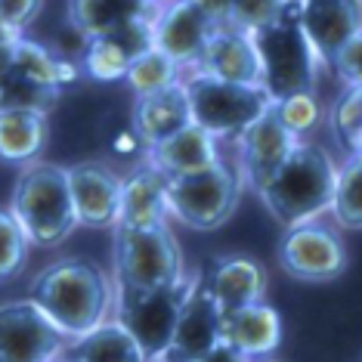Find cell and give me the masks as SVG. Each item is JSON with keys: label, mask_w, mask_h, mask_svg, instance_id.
<instances>
[{"label": "cell", "mask_w": 362, "mask_h": 362, "mask_svg": "<svg viewBox=\"0 0 362 362\" xmlns=\"http://www.w3.org/2000/svg\"><path fill=\"white\" fill-rule=\"evenodd\" d=\"M28 298L59 325L69 341H75L112 319L115 279L96 260L62 257L35 276Z\"/></svg>", "instance_id": "cell-1"}, {"label": "cell", "mask_w": 362, "mask_h": 362, "mask_svg": "<svg viewBox=\"0 0 362 362\" xmlns=\"http://www.w3.org/2000/svg\"><path fill=\"white\" fill-rule=\"evenodd\" d=\"M337 164L319 143L300 139L282 168L257 189V199L279 226L291 229L310 220H322L332 211Z\"/></svg>", "instance_id": "cell-2"}, {"label": "cell", "mask_w": 362, "mask_h": 362, "mask_svg": "<svg viewBox=\"0 0 362 362\" xmlns=\"http://www.w3.org/2000/svg\"><path fill=\"white\" fill-rule=\"evenodd\" d=\"M10 211L35 248H56L81 226L71 202L69 170L44 158L19 170Z\"/></svg>", "instance_id": "cell-3"}, {"label": "cell", "mask_w": 362, "mask_h": 362, "mask_svg": "<svg viewBox=\"0 0 362 362\" xmlns=\"http://www.w3.org/2000/svg\"><path fill=\"white\" fill-rule=\"evenodd\" d=\"M251 37L260 56L263 90L269 93V100L276 103L291 93H316V81L325 62L319 59L316 47L300 28L298 0H291L285 13L269 25L251 31Z\"/></svg>", "instance_id": "cell-4"}, {"label": "cell", "mask_w": 362, "mask_h": 362, "mask_svg": "<svg viewBox=\"0 0 362 362\" xmlns=\"http://www.w3.org/2000/svg\"><path fill=\"white\" fill-rule=\"evenodd\" d=\"M112 267L115 288H124V291H149V288L174 285L189 276L183 248L168 223H118L112 229Z\"/></svg>", "instance_id": "cell-5"}, {"label": "cell", "mask_w": 362, "mask_h": 362, "mask_svg": "<svg viewBox=\"0 0 362 362\" xmlns=\"http://www.w3.org/2000/svg\"><path fill=\"white\" fill-rule=\"evenodd\" d=\"M245 180L235 164L217 161L204 170L168 180V211L177 223L199 233L223 226L242 202Z\"/></svg>", "instance_id": "cell-6"}, {"label": "cell", "mask_w": 362, "mask_h": 362, "mask_svg": "<svg viewBox=\"0 0 362 362\" xmlns=\"http://www.w3.org/2000/svg\"><path fill=\"white\" fill-rule=\"evenodd\" d=\"M183 87L192 109V124L217 139H238L263 112L273 105L263 87L229 84V81L208 78L202 71H186Z\"/></svg>", "instance_id": "cell-7"}, {"label": "cell", "mask_w": 362, "mask_h": 362, "mask_svg": "<svg viewBox=\"0 0 362 362\" xmlns=\"http://www.w3.org/2000/svg\"><path fill=\"white\" fill-rule=\"evenodd\" d=\"M189 288H192V276L180 279L174 285L149 288V291L115 288L112 319H118L136 337V344L143 347L149 362L158 359L164 347L170 344V337H174V328H177L180 313H183Z\"/></svg>", "instance_id": "cell-8"}, {"label": "cell", "mask_w": 362, "mask_h": 362, "mask_svg": "<svg viewBox=\"0 0 362 362\" xmlns=\"http://www.w3.org/2000/svg\"><path fill=\"white\" fill-rule=\"evenodd\" d=\"M347 245L334 226L322 220L285 229L279 242V267L294 282H334L347 269Z\"/></svg>", "instance_id": "cell-9"}, {"label": "cell", "mask_w": 362, "mask_h": 362, "mask_svg": "<svg viewBox=\"0 0 362 362\" xmlns=\"http://www.w3.org/2000/svg\"><path fill=\"white\" fill-rule=\"evenodd\" d=\"M69 337L31 298L0 303V362H59Z\"/></svg>", "instance_id": "cell-10"}, {"label": "cell", "mask_w": 362, "mask_h": 362, "mask_svg": "<svg viewBox=\"0 0 362 362\" xmlns=\"http://www.w3.org/2000/svg\"><path fill=\"white\" fill-rule=\"evenodd\" d=\"M223 341V310L204 285V276H192V288L186 294L183 313L177 319L174 337L155 362H199L202 356Z\"/></svg>", "instance_id": "cell-11"}, {"label": "cell", "mask_w": 362, "mask_h": 362, "mask_svg": "<svg viewBox=\"0 0 362 362\" xmlns=\"http://www.w3.org/2000/svg\"><path fill=\"white\" fill-rule=\"evenodd\" d=\"M220 25L189 0H170L152 16V47L170 56L183 71L199 65L204 47Z\"/></svg>", "instance_id": "cell-12"}, {"label": "cell", "mask_w": 362, "mask_h": 362, "mask_svg": "<svg viewBox=\"0 0 362 362\" xmlns=\"http://www.w3.org/2000/svg\"><path fill=\"white\" fill-rule=\"evenodd\" d=\"M300 136H294L276 115V105H269L254 124L235 139L238 152V174H242L245 186H251L254 192L267 183L269 177L282 168V161L298 149Z\"/></svg>", "instance_id": "cell-13"}, {"label": "cell", "mask_w": 362, "mask_h": 362, "mask_svg": "<svg viewBox=\"0 0 362 362\" xmlns=\"http://www.w3.org/2000/svg\"><path fill=\"white\" fill-rule=\"evenodd\" d=\"M69 170L71 202H75L78 223L87 229H112L121 223V189L124 177L115 174L109 164L78 161Z\"/></svg>", "instance_id": "cell-14"}, {"label": "cell", "mask_w": 362, "mask_h": 362, "mask_svg": "<svg viewBox=\"0 0 362 362\" xmlns=\"http://www.w3.org/2000/svg\"><path fill=\"white\" fill-rule=\"evenodd\" d=\"M146 50H152V19H136L109 35L90 37L87 50L81 56V69L90 81L115 84V81L127 78V69Z\"/></svg>", "instance_id": "cell-15"}, {"label": "cell", "mask_w": 362, "mask_h": 362, "mask_svg": "<svg viewBox=\"0 0 362 362\" xmlns=\"http://www.w3.org/2000/svg\"><path fill=\"white\" fill-rule=\"evenodd\" d=\"M298 19L319 59L332 65L337 50L362 35V0H298Z\"/></svg>", "instance_id": "cell-16"}, {"label": "cell", "mask_w": 362, "mask_h": 362, "mask_svg": "<svg viewBox=\"0 0 362 362\" xmlns=\"http://www.w3.org/2000/svg\"><path fill=\"white\" fill-rule=\"evenodd\" d=\"M192 71H202L208 78L229 81V84L263 87L260 56L254 47V37L235 25H220L204 47L199 65Z\"/></svg>", "instance_id": "cell-17"}, {"label": "cell", "mask_w": 362, "mask_h": 362, "mask_svg": "<svg viewBox=\"0 0 362 362\" xmlns=\"http://www.w3.org/2000/svg\"><path fill=\"white\" fill-rule=\"evenodd\" d=\"M204 285H208L220 310L233 313L267 298L269 279L263 263L245 257V254H229V257L214 260L211 273L204 276Z\"/></svg>", "instance_id": "cell-18"}, {"label": "cell", "mask_w": 362, "mask_h": 362, "mask_svg": "<svg viewBox=\"0 0 362 362\" xmlns=\"http://www.w3.org/2000/svg\"><path fill=\"white\" fill-rule=\"evenodd\" d=\"M130 124H134V134L146 149L192 124V109H189L183 81L168 90H158V93L136 96L134 112H130Z\"/></svg>", "instance_id": "cell-19"}, {"label": "cell", "mask_w": 362, "mask_h": 362, "mask_svg": "<svg viewBox=\"0 0 362 362\" xmlns=\"http://www.w3.org/2000/svg\"><path fill=\"white\" fill-rule=\"evenodd\" d=\"M223 341L251 359H267L282 347V316L267 300L223 313Z\"/></svg>", "instance_id": "cell-20"}, {"label": "cell", "mask_w": 362, "mask_h": 362, "mask_svg": "<svg viewBox=\"0 0 362 362\" xmlns=\"http://www.w3.org/2000/svg\"><path fill=\"white\" fill-rule=\"evenodd\" d=\"M146 161H149L152 168H158L161 174L170 180V177L204 170L223 158H220L217 139H214L208 130H202L199 124H189L183 130H177L174 136L149 146V149H146Z\"/></svg>", "instance_id": "cell-21"}, {"label": "cell", "mask_w": 362, "mask_h": 362, "mask_svg": "<svg viewBox=\"0 0 362 362\" xmlns=\"http://www.w3.org/2000/svg\"><path fill=\"white\" fill-rule=\"evenodd\" d=\"M168 177L149 161L136 164L130 174H124L121 189V223L127 226H152L168 223Z\"/></svg>", "instance_id": "cell-22"}, {"label": "cell", "mask_w": 362, "mask_h": 362, "mask_svg": "<svg viewBox=\"0 0 362 362\" xmlns=\"http://www.w3.org/2000/svg\"><path fill=\"white\" fill-rule=\"evenodd\" d=\"M152 16L155 6L149 0H69V25L87 40Z\"/></svg>", "instance_id": "cell-23"}, {"label": "cell", "mask_w": 362, "mask_h": 362, "mask_svg": "<svg viewBox=\"0 0 362 362\" xmlns=\"http://www.w3.org/2000/svg\"><path fill=\"white\" fill-rule=\"evenodd\" d=\"M50 139L44 112H0V161L25 164L37 161Z\"/></svg>", "instance_id": "cell-24"}, {"label": "cell", "mask_w": 362, "mask_h": 362, "mask_svg": "<svg viewBox=\"0 0 362 362\" xmlns=\"http://www.w3.org/2000/svg\"><path fill=\"white\" fill-rule=\"evenodd\" d=\"M10 69L22 71V75L31 78V81H37V84L59 87V90H65L69 84H75V81L84 75L81 62L65 59V56H59L56 50H50V47H44V44H37V40H31L25 35H22L13 44Z\"/></svg>", "instance_id": "cell-25"}, {"label": "cell", "mask_w": 362, "mask_h": 362, "mask_svg": "<svg viewBox=\"0 0 362 362\" xmlns=\"http://www.w3.org/2000/svg\"><path fill=\"white\" fill-rule=\"evenodd\" d=\"M65 353L78 362H149V356L136 344V337L118 319H105L100 328L69 341Z\"/></svg>", "instance_id": "cell-26"}, {"label": "cell", "mask_w": 362, "mask_h": 362, "mask_svg": "<svg viewBox=\"0 0 362 362\" xmlns=\"http://www.w3.org/2000/svg\"><path fill=\"white\" fill-rule=\"evenodd\" d=\"M65 90L47 87L37 81L25 78L22 71H16L6 65V71H0V112H44L50 115L59 105Z\"/></svg>", "instance_id": "cell-27"}, {"label": "cell", "mask_w": 362, "mask_h": 362, "mask_svg": "<svg viewBox=\"0 0 362 362\" xmlns=\"http://www.w3.org/2000/svg\"><path fill=\"white\" fill-rule=\"evenodd\" d=\"M332 220L347 233H362V161L344 158L337 164V183L332 199Z\"/></svg>", "instance_id": "cell-28"}, {"label": "cell", "mask_w": 362, "mask_h": 362, "mask_svg": "<svg viewBox=\"0 0 362 362\" xmlns=\"http://www.w3.org/2000/svg\"><path fill=\"white\" fill-rule=\"evenodd\" d=\"M186 71L180 69V65L170 59V56H164L161 50H146L143 56H136L134 65L127 69V78L124 84L127 90L136 96H149V93H158V90H168L183 81Z\"/></svg>", "instance_id": "cell-29"}, {"label": "cell", "mask_w": 362, "mask_h": 362, "mask_svg": "<svg viewBox=\"0 0 362 362\" xmlns=\"http://www.w3.org/2000/svg\"><path fill=\"white\" fill-rule=\"evenodd\" d=\"M28 254L31 238L25 235V229L19 226L10 208H0V285L16 279L28 267Z\"/></svg>", "instance_id": "cell-30"}, {"label": "cell", "mask_w": 362, "mask_h": 362, "mask_svg": "<svg viewBox=\"0 0 362 362\" xmlns=\"http://www.w3.org/2000/svg\"><path fill=\"white\" fill-rule=\"evenodd\" d=\"M273 105H276L279 121L300 139L316 134L325 121V109L316 93H291V96H285V100H276Z\"/></svg>", "instance_id": "cell-31"}, {"label": "cell", "mask_w": 362, "mask_h": 362, "mask_svg": "<svg viewBox=\"0 0 362 362\" xmlns=\"http://www.w3.org/2000/svg\"><path fill=\"white\" fill-rule=\"evenodd\" d=\"M288 4H291V0H233L229 25L251 35V31H257L263 25H269L273 19H279Z\"/></svg>", "instance_id": "cell-32"}, {"label": "cell", "mask_w": 362, "mask_h": 362, "mask_svg": "<svg viewBox=\"0 0 362 362\" xmlns=\"http://www.w3.org/2000/svg\"><path fill=\"white\" fill-rule=\"evenodd\" d=\"M328 69L334 71V78L341 81L344 87H359L362 84V35L347 40V44L337 50V56L332 59Z\"/></svg>", "instance_id": "cell-33"}, {"label": "cell", "mask_w": 362, "mask_h": 362, "mask_svg": "<svg viewBox=\"0 0 362 362\" xmlns=\"http://www.w3.org/2000/svg\"><path fill=\"white\" fill-rule=\"evenodd\" d=\"M40 6H44V0H0V19L25 35V28L37 19Z\"/></svg>", "instance_id": "cell-34"}, {"label": "cell", "mask_w": 362, "mask_h": 362, "mask_svg": "<svg viewBox=\"0 0 362 362\" xmlns=\"http://www.w3.org/2000/svg\"><path fill=\"white\" fill-rule=\"evenodd\" d=\"M195 4L204 16H211L217 25H229V13H233V0H189Z\"/></svg>", "instance_id": "cell-35"}, {"label": "cell", "mask_w": 362, "mask_h": 362, "mask_svg": "<svg viewBox=\"0 0 362 362\" xmlns=\"http://www.w3.org/2000/svg\"><path fill=\"white\" fill-rule=\"evenodd\" d=\"M199 362H254L251 356H245L242 350H235L233 344H226V341H220L217 347H214L208 356H202Z\"/></svg>", "instance_id": "cell-36"}, {"label": "cell", "mask_w": 362, "mask_h": 362, "mask_svg": "<svg viewBox=\"0 0 362 362\" xmlns=\"http://www.w3.org/2000/svg\"><path fill=\"white\" fill-rule=\"evenodd\" d=\"M22 37V31H16L13 25H6L4 19H0V71H6V65H10V53H13V44Z\"/></svg>", "instance_id": "cell-37"}, {"label": "cell", "mask_w": 362, "mask_h": 362, "mask_svg": "<svg viewBox=\"0 0 362 362\" xmlns=\"http://www.w3.org/2000/svg\"><path fill=\"white\" fill-rule=\"evenodd\" d=\"M344 152H347V158H359L362 161V127L347 139V143H344Z\"/></svg>", "instance_id": "cell-38"}, {"label": "cell", "mask_w": 362, "mask_h": 362, "mask_svg": "<svg viewBox=\"0 0 362 362\" xmlns=\"http://www.w3.org/2000/svg\"><path fill=\"white\" fill-rule=\"evenodd\" d=\"M149 4L155 6V10H158V6H164V4H170V0H149Z\"/></svg>", "instance_id": "cell-39"}, {"label": "cell", "mask_w": 362, "mask_h": 362, "mask_svg": "<svg viewBox=\"0 0 362 362\" xmlns=\"http://www.w3.org/2000/svg\"><path fill=\"white\" fill-rule=\"evenodd\" d=\"M59 362H78V359H71L69 353H62V356H59Z\"/></svg>", "instance_id": "cell-40"}, {"label": "cell", "mask_w": 362, "mask_h": 362, "mask_svg": "<svg viewBox=\"0 0 362 362\" xmlns=\"http://www.w3.org/2000/svg\"><path fill=\"white\" fill-rule=\"evenodd\" d=\"M353 90H356V96H359V103H362V84H359V87H353Z\"/></svg>", "instance_id": "cell-41"}, {"label": "cell", "mask_w": 362, "mask_h": 362, "mask_svg": "<svg viewBox=\"0 0 362 362\" xmlns=\"http://www.w3.org/2000/svg\"><path fill=\"white\" fill-rule=\"evenodd\" d=\"M254 362H276L273 356H267V359H254Z\"/></svg>", "instance_id": "cell-42"}]
</instances>
